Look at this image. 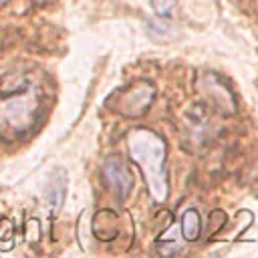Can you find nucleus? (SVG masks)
Segmentation results:
<instances>
[{"label":"nucleus","mask_w":258,"mask_h":258,"mask_svg":"<svg viewBox=\"0 0 258 258\" xmlns=\"http://www.w3.org/2000/svg\"><path fill=\"white\" fill-rule=\"evenodd\" d=\"M103 175L105 181L109 185V189L115 194L117 200H125L131 191V173L127 169V165L119 159V157H111L107 159L105 167H103Z\"/></svg>","instance_id":"20e7f679"},{"label":"nucleus","mask_w":258,"mask_h":258,"mask_svg":"<svg viewBox=\"0 0 258 258\" xmlns=\"http://www.w3.org/2000/svg\"><path fill=\"white\" fill-rule=\"evenodd\" d=\"M151 101H153V87L149 83H137L127 89L125 97H119L117 109L121 111V115L137 117L151 105Z\"/></svg>","instance_id":"7ed1b4c3"},{"label":"nucleus","mask_w":258,"mask_h":258,"mask_svg":"<svg viewBox=\"0 0 258 258\" xmlns=\"http://www.w3.org/2000/svg\"><path fill=\"white\" fill-rule=\"evenodd\" d=\"M46 105L42 83L32 73H10L0 81V133L20 137L40 119Z\"/></svg>","instance_id":"f257e3e1"},{"label":"nucleus","mask_w":258,"mask_h":258,"mask_svg":"<svg viewBox=\"0 0 258 258\" xmlns=\"http://www.w3.org/2000/svg\"><path fill=\"white\" fill-rule=\"evenodd\" d=\"M155 12H157V18L159 20H165L169 22L175 14V8H177V2L175 0H151Z\"/></svg>","instance_id":"0eeeda50"},{"label":"nucleus","mask_w":258,"mask_h":258,"mask_svg":"<svg viewBox=\"0 0 258 258\" xmlns=\"http://www.w3.org/2000/svg\"><path fill=\"white\" fill-rule=\"evenodd\" d=\"M127 149L131 159L145 175L147 189L155 202H165L169 185L165 173V141L151 129L139 127L129 133Z\"/></svg>","instance_id":"f03ea898"},{"label":"nucleus","mask_w":258,"mask_h":258,"mask_svg":"<svg viewBox=\"0 0 258 258\" xmlns=\"http://www.w3.org/2000/svg\"><path fill=\"white\" fill-rule=\"evenodd\" d=\"M181 234L185 240H196L200 234V218L194 210H187L183 214V222H181Z\"/></svg>","instance_id":"423d86ee"},{"label":"nucleus","mask_w":258,"mask_h":258,"mask_svg":"<svg viewBox=\"0 0 258 258\" xmlns=\"http://www.w3.org/2000/svg\"><path fill=\"white\" fill-rule=\"evenodd\" d=\"M6 2H8V0H0V4H6Z\"/></svg>","instance_id":"1a4fd4ad"},{"label":"nucleus","mask_w":258,"mask_h":258,"mask_svg":"<svg viewBox=\"0 0 258 258\" xmlns=\"http://www.w3.org/2000/svg\"><path fill=\"white\" fill-rule=\"evenodd\" d=\"M12 240H14V226L10 220L2 218L0 220V242H6V248H8Z\"/></svg>","instance_id":"6e6552de"},{"label":"nucleus","mask_w":258,"mask_h":258,"mask_svg":"<svg viewBox=\"0 0 258 258\" xmlns=\"http://www.w3.org/2000/svg\"><path fill=\"white\" fill-rule=\"evenodd\" d=\"M46 200L50 204V214L54 216L60 206H62V200H64V183L60 179V175H54L48 183V189H46Z\"/></svg>","instance_id":"39448f33"}]
</instances>
